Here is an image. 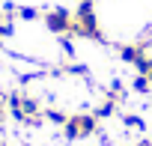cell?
Listing matches in <instances>:
<instances>
[{"label":"cell","mask_w":152,"mask_h":146,"mask_svg":"<svg viewBox=\"0 0 152 146\" xmlns=\"http://www.w3.org/2000/svg\"><path fill=\"white\" fill-rule=\"evenodd\" d=\"M119 57H122L125 63L137 66V63H143V60H146V48H143L140 42H134V45H119Z\"/></svg>","instance_id":"cell-4"},{"label":"cell","mask_w":152,"mask_h":146,"mask_svg":"<svg viewBox=\"0 0 152 146\" xmlns=\"http://www.w3.org/2000/svg\"><path fill=\"white\" fill-rule=\"evenodd\" d=\"M42 18H45V27H48L51 33H57V36H72L75 15H72L69 9H63V6H54V9H48Z\"/></svg>","instance_id":"cell-3"},{"label":"cell","mask_w":152,"mask_h":146,"mask_svg":"<svg viewBox=\"0 0 152 146\" xmlns=\"http://www.w3.org/2000/svg\"><path fill=\"white\" fill-rule=\"evenodd\" d=\"M134 146H152V140H146V137H140V140H137Z\"/></svg>","instance_id":"cell-11"},{"label":"cell","mask_w":152,"mask_h":146,"mask_svg":"<svg viewBox=\"0 0 152 146\" xmlns=\"http://www.w3.org/2000/svg\"><path fill=\"white\" fill-rule=\"evenodd\" d=\"M78 3H81V0H78Z\"/></svg>","instance_id":"cell-13"},{"label":"cell","mask_w":152,"mask_h":146,"mask_svg":"<svg viewBox=\"0 0 152 146\" xmlns=\"http://www.w3.org/2000/svg\"><path fill=\"white\" fill-rule=\"evenodd\" d=\"M72 36L104 42V33L99 27V15H96V3L93 0H81L78 3V9H75V24H72Z\"/></svg>","instance_id":"cell-1"},{"label":"cell","mask_w":152,"mask_h":146,"mask_svg":"<svg viewBox=\"0 0 152 146\" xmlns=\"http://www.w3.org/2000/svg\"><path fill=\"white\" fill-rule=\"evenodd\" d=\"M113 107H116V99H110V96H107V99H104V101H102L93 113H96L99 119H104V116H110V113H113Z\"/></svg>","instance_id":"cell-5"},{"label":"cell","mask_w":152,"mask_h":146,"mask_svg":"<svg viewBox=\"0 0 152 146\" xmlns=\"http://www.w3.org/2000/svg\"><path fill=\"white\" fill-rule=\"evenodd\" d=\"M6 116V107H3V101H0V119H3Z\"/></svg>","instance_id":"cell-12"},{"label":"cell","mask_w":152,"mask_h":146,"mask_svg":"<svg viewBox=\"0 0 152 146\" xmlns=\"http://www.w3.org/2000/svg\"><path fill=\"white\" fill-rule=\"evenodd\" d=\"M137 72H140V75H146V78L152 81V57H146L143 63H137Z\"/></svg>","instance_id":"cell-9"},{"label":"cell","mask_w":152,"mask_h":146,"mask_svg":"<svg viewBox=\"0 0 152 146\" xmlns=\"http://www.w3.org/2000/svg\"><path fill=\"white\" fill-rule=\"evenodd\" d=\"M134 90H137V93H149V90H152V81H149L146 75H137V78H134Z\"/></svg>","instance_id":"cell-7"},{"label":"cell","mask_w":152,"mask_h":146,"mask_svg":"<svg viewBox=\"0 0 152 146\" xmlns=\"http://www.w3.org/2000/svg\"><path fill=\"white\" fill-rule=\"evenodd\" d=\"M122 122H125L128 128H143V119H140V116H122Z\"/></svg>","instance_id":"cell-10"},{"label":"cell","mask_w":152,"mask_h":146,"mask_svg":"<svg viewBox=\"0 0 152 146\" xmlns=\"http://www.w3.org/2000/svg\"><path fill=\"white\" fill-rule=\"evenodd\" d=\"M18 18H24V21H36V18H39V9H36V6H21V9H18Z\"/></svg>","instance_id":"cell-6"},{"label":"cell","mask_w":152,"mask_h":146,"mask_svg":"<svg viewBox=\"0 0 152 146\" xmlns=\"http://www.w3.org/2000/svg\"><path fill=\"white\" fill-rule=\"evenodd\" d=\"M99 128V116L96 113H72L69 122L63 125V134L69 140H84V137H93Z\"/></svg>","instance_id":"cell-2"},{"label":"cell","mask_w":152,"mask_h":146,"mask_svg":"<svg viewBox=\"0 0 152 146\" xmlns=\"http://www.w3.org/2000/svg\"><path fill=\"white\" fill-rule=\"evenodd\" d=\"M45 116L51 122H57V125H66L69 122V113H63V110H45Z\"/></svg>","instance_id":"cell-8"}]
</instances>
